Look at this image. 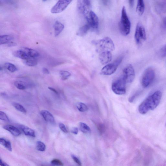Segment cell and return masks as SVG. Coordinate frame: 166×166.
Returning a JSON list of instances; mask_svg holds the SVG:
<instances>
[{"mask_svg": "<svg viewBox=\"0 0 166 166\" xmlns=\"http://www.w3.org/2000/svg\"><path fill=\"white\" fill-rule=\"evenodd\" d=\"M162 92L157 91L149 96L141 103L139 107V111L142 114H145L150 110H152L158 106L161 99Z\"/></svg>", "mask_w": 166, "mask_h": 166, "instance_id": "1", "label": "cell"}, {"mask_svg": "<svg viewBox=\"0 0 166 166\" xmlns=\"http://www.w3.org/2000/svg\"><path fill=\"white\" fill-rule=\"evenodd\" d=\"M93 43L96 47L98 53H100L105 51L111 52L115 50V45L113 41L109 37L93 41Z\"/></svg>", "mask_w": 166, "mask_h": 166, "instance_id": "2", "label": "cell"}, {"mask_svg": "<svg viewBox=\"0 0 166 166\" xmlns=\"http://www.w3.org/2000/svg\"><path fill=\"white\" fill-rule=\"evenodd\" d=\"M131 23L128 16L126 8L123 7L121 11L120 21L119 23V29L120 33L123 35H128L130 32Z\"/></svg>", "mask_w": 166, "mask_h": 166, "instance_id": "3", "label": "cell"}, {"mask_svg": "<svg viewBox=\"0 0 166 166\" xmlns=\"http://www.w3.org/2000/svg\"><path fill=\"white\" fill-rule=\"evenodd\" d=\"M126 84L125 80L122 75L113 82L112 84V90L116 95H124L126 92Z\"/></svg>", "mask_w": 166, "mask_h": 166, "instance_id": "4", "label": "cell"}, {"mask_svg": "<svg viewBox=\"0 0 166 166\" xmlns=\"http://www.w3.org/2000/svg\"><path fill=\"white\" fill-rule=\"evenodd\" d=\"M84 16L87 21V23L90 27L91 30L95 31H97L99 27V20L94 12L91 10Z\"/></svg>", "mask_w": 166, "mask_h": 166, "instance_id": "5", "label": "cell"}, {"mask_svg": "<svg viewBox=\"0 0 166 166\" xmlns=\"http://www.w3.org/2000/svg\"><path fill=\"white\" fill-rule=\"evenodd\" d=\"M123 59V57H120L114 61L113 63L107 65L102 69L101 73V74L105 75L113 74L122 62Z\"/></svg>", "mask_w": 166, "mask_h": 166, "instance_id": "6", "label": "cell"}, {"mask_svg": "<svg viewBox=\"0 0 166 166\" xmlns=\"http://www.w3.org/2000/svg\"><path fill=\"white\" fill-rule=\"evenodd\" d=\"M155 77V73L154 70L151 67L146 69L141 79V84L143 87L144 88L149 87L153 82Z\"/></svg>", "mask_w": 166, "mask_h": 166, "instance_id": "7", "label": "cell"}, {"mask_svg": "<svg viewBox=\"0 0 166 166\" xmlns=\"http://www.w3.org/2000/svg\"><path fill=\"white\" fill-rule=\"evenodd\" d=\"M73 0H59L51 9L52 14H57L64 10Z\"/></svg>", "mask_w": 166, "mask_h": 166, "instance_id": "8", "label": "cell"}, {"mask_svg": "<svg viewBox=\"0 0 166 166\" xmlns=\"http://www.w3.org/2000/svg\"><path fill=\"white\" fill-rule=\"evenodd\" d=\"M135 38L137 44H140L141 41L146 39L145 29L142 24L139 23L137 24L135 30Z\"/></svg>", "mask_w": 166, "mask_h": 166, "instance_id": "9", "label": "cell"}, {"mask_svg": "<svg viewBox=\"0 0 166 166\" xmlns=\"http://www.w3.org/2000/svg\"><path fill=\"white\" fill-rule=\"evenodd\" d=\"M122 75L125 80L127 83L133 82L135 78V72L131 64H128L125 67Z\"/></svg>", "mask_w": 166, "mask_h": 166, "instance_id": "10", "label": "cell"}, {"mask_svg": "<svg viewBox=\"0 0 166 166\" xmlns=\"http://www.w3.org/2000/svg\"><path fill=\"white\" fill-rule=\"evenodd\" d=\"M77 7L80 13L84 16L91 10V0H78Z\"/></svg>", "mask_w": 166, "mask_h": 166, "instance_id": "11", "label": "cell"}, {"mask_svg": "<svg viewBox=\"0 0 166 166\" xmlns=\"http://www.w3.org/2000/svg\"><path fill=\"white\" fill-rule=\"evenodd\" d=\"M99 59L103 65H105L110 62L112 59L111 52L105 51L99 53Z\"/></svg>", "mask_w": 166, "mask_h": 166, "instance_id": "12", "label": "cell"}, {"mask_svg": "<svg viewBox=\"0 0 166 166\" xmlns=\"http://www.w3.org/2000/svg\"><path fill=\"white\" fill-rule=\"evenodd\" d=\"M3 128L16 137L19 136L21 134L20 131L17 128L12 125H5L3 127Z\"/></svg>", "mask_w": 166, "mask_h": 166, "instance_id": "13", "label": "cell"}, {"mask_svg": "<svg viewBox=\"0 0 166 166\" xmlns=\"http://www.w3.org/2000/svg\"><path fill=\"white\" fill-rule=\"evenodd\" d=\"M55 36H59L63 31L64 26L63 24L60 22L57 21L55 22L53 26Z\"/></svg>", "mask_w": 166, "mask_h": 166, "instance_id": "14", "label": "cell"}, {"mask_svg": "<svg viewBox=\"0 0 166 166\" xmlns=\"http://www.w3.org/2000/svg\"><path fill=\"white\" fill-rule=\"evenodd\" d=\"M41 114L46 121L51 123H53L54 121L53 115L48 111L42 110L41 112Z\"/></svg>", "mask_w": 166, "mask_h": 166, "instance_id": "15", "label": "cell"}, {"mask_svg": "<svg viewBox=\"0 0 166 166\" xmlns=\"http://www.w3.org/2000/svg\"><path fill=\"white\" fill-rule=\"evenodd\" d=\"M21 50L25 52L28 56L30 58H34L38 57L39 56V53L36 51L31 48L23 47Z\"/></svg>", "mask_w": 166, "mask_h": 166, "instance_id": "16", "label": "cell"}, {"mask_svg": "<svg viewBox=\"0 0 166 166\" xmlns=\"http://www.w3.org/2000/svg\"><path fill=\"white\" fill-rule=\"evenodd\" d=\"M90 30V27L87 23L79 29L77 32L76 34L79 36H83L87 34Z\"/></svg>", "mask_w": 166, "mask_h": 166, "instance_id": "17", "label": "cell"}, {"mask_svg": "<svg viewBox=\"0 0 166 166\" xmlns=\"http://www.w3.org/2000/svg\"><path fill=\"white\" fill-rule=\"evenodd\" d=\"M20 128L24 134L27 136L35 137V132L31 128L24 125H20Z\"/></svg>", "mask_w": 166, "mask_h": 166, "instance_id": "18", "label": "cell"}, {"mask_svg": "<svg viewBox=\"0 0 166 166\" xmlns=\"http://www.w3.org/2000/svg\"><path fill=\"white\" fill-rule=\"evenodd\" d=\"M145 5L144 0H138L136 7L137 13L140 16L142 15L144 13Z\"/></svg>", "mask_w": 166, "mask_h": 166, "instance_id": "19", "label": "cell"}, {"mask_svg": "<svg viewBox=\"0 0 166 166\" xmlns=\"http://www.w3.org/2000/svg\"><path fill=\"white\" fill-rule=\"evenodd\" d=\"M13 54L14 57L23 60L26 59L30 58L25 52L21 50L14 51Z\"/></svg>", "mask_w": 166, "mask_h": 166, "instance_id": "20", "label": "cell"}, {"mask_svg": "<svg viewBox=\"0 0 166 166\" xmlns=\"http://www.w3.org/2000/svg\"><path fill=\"white\" fill-rule=\"evenodd\" d=\"M13 40V38L9 35H3L0 36V45L8 44Z\"/></svg>", "mask_w": 166, "mask_h": 166, "instance_id": "21", "label": "cell"}, {"mask_svg": "<svg viewBox=\"0 0 166 166\" xmlns=\"http://www.w3.org/2000/svg\"><path fill=\"white\" fill-rule=\"evenodd\" d=\"M23 60V63L26 66L34 67L38 64V62L35 58L30 57L28 59Z\"/></svg>", "mask_w": 166, "mask_h": 166, "instance_id": "22", "label": "cell"}, {"mask_svg": "<svg viewBox=\"0 0 166 166\" xmlns=\"http://www.w3.org/2000/svg\"><path fill=\"white\" fill-rule=\"evenodd\" d=\"M79 128L80 131L85 134H88L91 133V130L90 127L83 122L79 123Z\"/></svg>", "mask_w": 166, "mask_h": 166, "instance_id": "23", "label": "cell"}, {"mask_svg": "<svg viewBox=\"0 0 166 166\" xmlns=\"http://www.w3.org/2000/svg\"><path fill=\"white\" fill-rule=\"evenodd\" d=\"M0 143L9 151H12L11 145L10 141L7 140L3 138H1L0 139Z\"/></svg>", "mask_w": 166, "mask_h": 166, "instance_id": "24", "label": "cell"}, {"mask_svg": "<svg viewBox=\"0 0 166 166\" xmlns=\"http://www.w3.org/2000/svg\"><path fill=\"white\" fill-rule=\"evenodd\" d=\"M13 107L18 111L22 112L24 113H26L27 111L21 104L17 103H12Z\"/></svg>", "mask_w": 166, "mask_h": 166, "instance_id": "25", "label": "cell"}, {"mask_svg": "<svg viewBox=\"0 0 166 166\" xmlns=\"http://www.w3.org/2000/svg\"><path fill=\"white\" fill-rule=\"evenodd\" d=\"M4 66L5 68L11 72H14L17 70V67L14 64L10 63H6Z\"/></svg>", "mask_w": 166, "mask_h": 166, "instance_id": "26", "label": "cell"}, {"mask_svg": "<svg viewBox=\"0 0 166 166\" xmlns=\"http://www.w3.org/2000/svg\"><path fill=\"white\" fill-rule=\"evenodd\" d=\"M59 74L61 79L64 81L68 79L71 75L70 72L65 71H60Z\"/></svg>", "mask_w": 166, "mask_h": 166, "instance_id": "27", "label": "cell"}, {"mask_svg": "<svg viewBox=\"0 0 166 166\" xmlns=\"http://www.w3.org/2000/svg\"><path fill=\"white\" fill-rule=\"evenodd\" d=\"M77 107L79 111L84 112L87 111L88 108L84 103H78L77 104Z\"/></svg>", "mask_w": 166, "mask_h": 166, "instance_id": "28", "label": "cell"}, {"mask_svg": "<svg viewBox=\"0 0 166 166\" xmlns=\"http://www.w3.org/2000/svg\"><path fill=\"white\" fill-rule=\"evenodd\" d=\"M15 87L18 89L23 90L26 88V84L22 81H16L14 82Z\"/></svg>", "mask_w": 166, "mask_h": 166, "instance_id": "29", "label": "cell"}, {"mask_svg": "<svg viewBox=\"0 0 166 166\" xmlns=\"http://www.w3.org/2000/svg\"><path fill=\"white\" fill-rule=\"evenodd\" d=\"M36 149L38 151L44 152L46 150V146L41 141H38L36 143Z\"/></svg>", "mask_w": 166, "mask_h": 166, "instance_id": "30", "label": "cell"}, {"mask_svg": "<svg viewBox=\"0 0 166 166\" xmlns=\"http://www.w3.org/2000/svg\"><path fill=\"white\" fill-rule=\"evenodd\" d=\"M0 119L5 121H10V119L7 115L2 111L0 112Z\"/></svg>", "mask_w": 166, "mask_h": 166, "instance_id": "31", "label": "cell"}, {"mask_svg": "<svg viewBox=\"0 0 166 166\" xmlns=\"http://www.w3.org/2000/svg\"><path fill=\"white\" fill-rule=\"evenodd\" d=\"M51 164L54 165L59 166H63L64 165L62 162L60 160L57 159L53 160L51 162Z\"/></svg>", "mask_w": 166, "mask_h": 166, "instance_id": "32", "label": "cell"}, {"mask_svg": "<svg viewBox=\"0 0 166 166\" xmlns=\"http://www.w3.org/2000/svg\"><path fill=\"white\" fill-rule=\"evenodd\" d=\"M0 2L3 4L13 5L15 3L13 0H0Z\"/></svg>", "mask_w": 166, "mask_h": 166, "instance_id": "33", "label": "cell"}, {"mask_svg": "<svg viewBox=\"0 0 166 166\" xmlns=\"http://www.w3.org/2000/svg\"><path fill=\"white\" fill-rule=\"evenodd\" d=\"M97 128L98 130L101 133H103L105 131V127L102 124H100L98 125Z\"/></svg>", "mask_w": 166, "mask_h": 166, "instance_id": "34", "label": "cell"}, {"mask_svg": "<svg viewBox=\"0 0 166 166\" xmlns=\"http://www.w3.org/2000/svg\"><path fill=\"white\" fill-rule=\"evenodd\" d=\"M59 127L61 129V130L65 133L67 132V129L66 128L65 125L63 123H60L59 125Z\"/></svg>", "mask_w": 166, "mask_h": 166, "instance_id": "35", "label": "cell"}, {"mask_svg": "<svg viewBox=\"0 0 166 166\" xmlns=\"http://www.w3.org/2000/svg\"><path fill=\"white\" fill-rule=\"evenodd\" d=\"M72 157L74 161L79 166L82 165V163L75 156H72Z\"/></svg>", "mask_w": 166, "mask_h": 166, "instance_id": "36", "label": "cell"}, {"mask_svg": "<svg viewBox=\"0 0 166 166\" xmlns=\"http://www.w3.org/2000/svg\"><path fill=\"white\" fill-rule=\"evenodd\" d=\"M139 92H138V93L135 94L133 96L129 98V101H130V102H133L135 98H136L138 95H139Z\"/></svg>", "mask_w": 166, "mask_h": 166, "instance_id": "37", "label": "cell"}, {"mask_svg": "<svg viewBox=\"0 0 166 166\" xmlns=\"http://www.w3.org/2000/svg\"><path fill=\"white\" fill-rule=\"evenodd\" d=\"M78 129L77 128L75 127L72 129L71 132L75 134H77L78 132Z\"/></svg>", "mask_w": 166, "mask_h": 166, "instance_id": "38", "label": "cell"}, {"mask_svg": "<svg viewBox=\"0 0 166 166\" xmlns=\"http://www.w3.org/2000/svg\"><path fill=\"white\" fill-rule=\"evenodd\" d=\"M162 53L163 57L166 56V45L162 49Z\"/></svg>", "mask_w": 166, "mask_h": 166, "instance_id": "39", "label": "cell"}, {"mask_svg": "<svg viewBox=\"0 0 166 166\" xmlns=\"http://www.w3.org/2000/svg\"><path fill=\"white\" fill-rule=\"evenodd\" d=\"M42 71L43 73L46 75H49L50 74V71L47 68H45V67H44Z\"/></svg>", "mask_w": 166, "mask_h": 166, "instance_id": "40", "label": "cell"}, {"mask_svg": "<svg viewBox=\"0 0 166 166\" xmlns=\"http://www.w3.org/2000/svg\"><path fill=\"white\" fill-rule=\"evenodd\" d=\"M48 88L49 89H50L51 91H53L57 95L58 94V92L56 90H55V89L50 87H48Z\"/></svg>", "mask_w": 166, "mask_h": 166, "instance_id": "41", "label": "cell"}, {"mask_svg": "<svg viewBox=\"0 0 166 166\" xmlns=\"http://www.w3.org/2000/svg\"><path fill=\"white\" fill-rule=\"evenodd\" d=\"M0 165L2 166H8V165L7 164H6L3 161H2V160L1 159L0 160Z\"/></svg>", "mask_w": 166, "mask_h": 166, "instance_id": "42", "label": "cell"}, {"mask_svg": "<svg viewBox=\"0 0 166 166\" xmlns=\"http://www.w3.org/2000/svg\"><path fill=\"white\" fill-rule=\"evenodd\" d=\"M8 45L10 47L15 46L16 45V43H15L12 42H10V43H8Z\"/></svg>", "mask_w": 166, "mask_h": 166, "instance_id": "43", "label": "cell"}, {"mask_svg": "<svg viewBox=\"0 0 166 166\" xmlns=\"http://www.w3.org/2000/svg\"><path fill=\"white\" fill-rule=\"evenodd\" d=\"M102 3L104 5H107L109 0H101Z\"/></svg>", "mask_w": 166, "mask_h": 166, "instance_id": "44", "label": "cell"}, {"mask_svg": "<svg viewBox=\"0 0 166 166\" xmlns=\"http://www.w3.org/2000/svg\"><path fill=\"white\" fill-rule=\"evenodd\" d=\"M129 2L131 6L133 5V0H129Z\"/></svg>", "mask_w": 166, "mask_h": 166, "instance_id": "45", "label": "cell"}, {"mask_svg": "<svg viewBox=\"0 0 166 166\" xmlns=\"http://www.w3.org/2000/svg\"><path fill=\"white\" fill-rule=\"evenodd\" d=\"M42 1H43V2H45L47 1V0H42Z\"/></svg>", "mask_w": 166, "mask_h": 166, "instance_id": "46", "label": "cell"}, {"mask_svg": "<svg viewBox=\"0 0 166 166\" xmlns=\"http://www.w3.org/2000/svg\"><path fill=\"white\" fill-rule=\"evenodd\" d=\"M165 24H166V19H165Z\"/></svg>", "mask_w": 166, "mask_h": 166, "instance_id": "47", "label": "cell"}, {"mask_svg": "<svg viewBox=\"0 0 166 166\" xmlns=\"http://www.w3.org/2000/svg\"></svg>", "mask_w": 166, "mask_h": 166, "instance_id": "48", "label": "cell"}]
</instances>
